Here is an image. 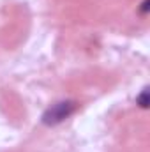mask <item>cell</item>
Instances as JSON below:
<instances>
[{"instance_id": "7a4b0ae2", "label": "cell", "mask_w": 150, "mask_h": 152, "mask_svg": "<svg viewBox=\"0 0 150 152\" xmlns=\"http://www.w3.org/2000/svg\"><path fill=\"white\" fill-rule=\"evenodd\" d=\"M136 103L141 106V108H149V104H150V101H149V90L145 88L140 96H138V99H136Z\"/></svg>"}, {"instance_id": "6da1fadb", "label": "cell", "mask_w": 150, "mask_h": 152, "mask_svg": "<svg viewBox=\"0 0 150 152\" xmlns=\"http://www.w3.org/2000/svg\"><path fill=\"white\" fill-rule=\"evenodd\" d=\"M76 108H78V104L74 101H58L42 113V124L44 126H57V124L64 122L66 118H69L76 112Z\"/></svg>"}, {"instance_id": "3957f363", "label": "cell", "mask_w": 150, "mask_h": 152, "mask_svg": "<svg viewBox=\"0 0 150 152\" xmlns=\"http://www.w3.org/2000/svg\"><path fill=\"white\" fill-rule=\"evenodd\" d=\"M147 9H149V0H145V2H143V9H141V11H143V12H147Z\"/></svg>"}]
</instances>
